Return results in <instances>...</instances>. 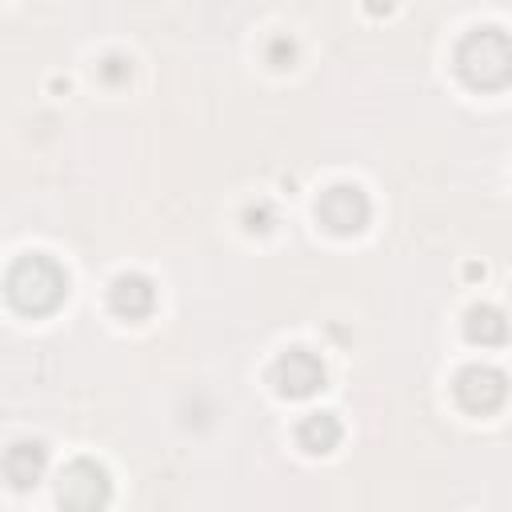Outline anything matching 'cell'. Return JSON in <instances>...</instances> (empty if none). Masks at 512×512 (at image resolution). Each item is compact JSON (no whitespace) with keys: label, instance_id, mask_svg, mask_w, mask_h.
Returning <instances> with one entry per match:
<instances>
[{"label":"cell","instance_id":"6da1fadb","mask_svg":"<svg viewBox=\"0 0 512 512\" xmlns=\"http://www.w3.org/2000/svg\"><path fill=\"white\" fill-rule=\"evenodd\" d=\"M4 288H8V300H12L20 312L40 316V312H52V308L64 300V292H68V272H64L52 256H44V252H24V256L12 260Z\"/></svg>","mask_w":512,"mask_h":512},{"label":"cell","instance_id":"7a4b0ae2","mask_svg":"<svg viewBox=\"0 0 512 512\" xmlns=\"http://www.w3.org/2000/svg\"><path fill=\"white\" fill-rule=\"evenodd\" d=\"M456 72L472 88H504L512 80V36L500 28H472L456 48Z\"/></svg>","mask_w":512,"mask_h":512},{"label":"cell","instance_id":"3957f363","mask_svg":"<svg viewBox=\"0 0 512 512\" xmlns=\"http://www.w3.org/2000/svg\"><path fill=\"white\" fill-rule=\"evenodd\" d=\"M316 216H320V224H324L328 232L352 236V232H360V228L368 224L372 204H368L364 188H356V184H332V188L320 196Z\"/></svg>","mask_w":512,"mask_h":512},{"label":"cell","instance_id":"277c9868","mask_svg":"<svg viewBox=\"0 0 512 512\" xmlns=\"http://www.w3.org/2000/svg\"><path fill=\"white\" fill-rule=\"evenodd\" d=\"M108 472L92 460H72L64 472H60V504L64 508H76V512H88V508H104L108 504Z\"/></svg>","mask_w":512,"mask_h":512},{"label":"cell","instance_id":"5b68a950","mask_svg":"<svg viewBox=\"0 0 512 512\" xmlns=\"http://www.w3.org/2000/svg\"><path fill=\"white\" fill-rule=\"evenodd\" d=\"M272 384H276L280 396L304 400V396H312L316 388H324V364H320V356L308 352V348H288V352L272 364Z\"/></svg>","mask_w":512,"mask_h":512},{"label":"cell","instance_id":"8992f818","mask_svg":"<svg viewBox=\"0 0 512 512\" xmlns=\"http://www.w3.org/2000/svg\"><path fill=\"white\" fill-rule=\"evenodd\" d=\"M508 396V380L500 368L492 364H468L460 376H456V400L468 408V412H496Z\"/></svg>","mask_w":512,"mask_h":512},{"label":"cell","instance_id":"52a82bcc","mask_svg":"<svg viewBox=\"0 0 512 512\" xmlns=\"http://www.w3.org/2000/svg\"><path fill=\"white\" fill-rule=\"evenodd\" d=\"M108 300H112V312H116V316H124V320H144V316L156 308V288H152L148 276L128 272V276H116V280H112Z\"/></svg>","mask_w":512,"mask_h":512},{"label":"cell","instance_id":"ba28073f","mask_svg":"<svg viewBox=\"0 0 512 512\" xmlns=\"http://www.w3.org/2000/svg\"><path fill=\"white\" fill-rule=\"evenodd\" d=\"M4 472H8V480H12L16 488L36 484L40 472H44V444H36V440H16V444L4 452Z\"/></svg>","mask_w":512,"mask_h":512},{"label":"cell","instance_id":"9c48e42d","mask_svg":"<svg viewBox=\"0 0 512 512\" xmlns=\"http://www.w3.org/2000/svg\"><path fill=\"white\" fill-rule=\"evenodd\" d=\"M296 440H300V448H304V452L324 456V452H332V448L340 444V420H336L332 412H312V416H304V420H300Z\"/></svg>","mask_w":512,"mask_h":512},{"label":"cell","instance_id":"30bf717a","mask_svg":"<svg viewBox=\"0 0 512 512\" xmlns=\"http://www.w3.org/2000/svg\"><path fill=\"white\" fill-rule=\"evenodd\" d=\"M464 332H468V340H476V344H504V340H508V320H504L500 308L476 304V308H468Z\"/></svg>","mask_w":512,"mask_h":512},{"label":"cell","instance_id":"8fae6325","mask_svg":"<svg viewBox=\"0 0 512 512\" xmlns=\"http://www.w3.org/2000/svg\"><path fill=\"white\" fill-rule=\"evenodd\" d=\"M100 76H104L108 84H120V80L132 76V60H124V56H108V60L100 64Z\"/></svg>","mask_w":512,"mask_h":512},{"label":"cell","instance_id":"7c38bea8","mask_svg":"<svg viewBox=\"0 0 512 512\" xmlns=\"http://www.w3.org/2000/svg\"><path fill=\"white\" fill-rule=\"evenodd\" d=\"M280 56L292 60V44H288V40H276V44H272V64H276V68H280Z\"/></svg>","mask_w":512,"mask_h":512}]
</instances>
